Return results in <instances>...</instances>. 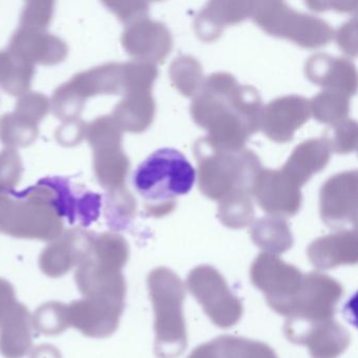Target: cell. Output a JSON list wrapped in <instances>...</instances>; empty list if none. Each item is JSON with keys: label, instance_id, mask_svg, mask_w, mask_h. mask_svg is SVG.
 <instances>
[{"label": "cell", "instance_id": "5bb4252c", "mask_svg": "<svg viewBox=\"0 0 358 358\" xmlns=\"http://www.w3.org/2000/svg\"><path fill=\"white\" fill-rule=\"evenodd\" d=\"M213 341L217 358H278L273 350L261 341L230 335L217 337Z\"/></svg>", "mask_w": 358, "mask_h": 358}, {"label": "cell", "instance_id": "7c38bea8", "mask_svg": "<svg viewBox=\"0 0 358 358\" xmlns=\"http://www.w3.org/2000/svg\"><path fill=\"white\" fill-rule=\"evenodd\" d=\"M32 315L24 306L22 311L0 328V354L5 358H22L32 347Z\"/></svg>", "mask_w": 358, "mask_h": 358}, {"label": "cell", "instance_id": "ba28073f", "mask_svg": "<svg viewBox=\"0 0 358 358\" xmlns=\"http://www.w3.org/2000/svg\"><path fill=\"white\" fill-rule=\"evenodd\" d=\"M285 334L289 341L307 345L312 358H337L349 347V331L336 320L312 324L286 322Z\"/></svg>", "mask_w": 358, "mask_h": 358}, {"label": "cell", "instance_id": "9c48e42d", "mask_svg": "<svg viewBox=\"0 0 358 358\" xmlns=\"http://www.w3.org/2000/svg\"><path fill=\"white\" fill-rule=\"evenodd\" d=\"M41 183L45 187H51L57 192V200H55L56 210L59 217H64L71 224L91 225L98 219L101 207V196L93 192H77L70 186V182L64 178H47Z\"/></svg>", "mask_w": 358, "mask_h": 358}, {"label": "cell", "instance_id": "52a82bcc", "mask_svg": "<svg viewBox=\"0 0 358 358\" xmlns=\"http://www.w3.org/2000/svg\"><path fill=\"white\" fill-rule=\"evenodd\" d=\"M71 327L92 338H106L118 329L124 301L85 297L68 305Z\"/></svg>", "mask_w": 358, "mask_h": 358}, {"label": "cell", "instance_id": "6da1fadb", "mask_svg": "<svg viewBox=\"0 0 358 358\" xmlns=\"http://www.w3.org/2000/svg\"><path fill=\"white\" fill-rule=\"evenodd\" d=\"M148 284L155 312V353L158 358L179 357L187 345L183 282L173 270L159 267L150 272Z\"/></svg>", "mask_w": 358, "mask_h": 358}, {"label": "cell", "instance_id": "8fae6325", "mask_svg": "<svg viewBox=\"0 0 358 358\" xmlns=\"http://www.w3.org/2000/svg\"><path fill=\"white\" fill-rule=\"evenodd\" d=\"M357 238L354 232L343 231L314 241L308 247V257L314 267L332 269L357 263Z\"/></svg>", "mask_w": 358, "mask_h": 358}, {"label": "cell", "instance_id": "2e32d148", "mask_svg": "<svg viewBox=\"0 0 358 358\" xmlns=\"http://www.w3.org/2000/svg\"><path fill=\"white\" fill-rule=\"evenodd\" d=\"M20 305L11 282L0 278V326L15 313Z\"/></svg>", "mask_w": 358, "mask_h": 358}, {"label": "cell", "instance_id": "30bf717a", "mask_svg": "<svg viewBox=\"0 0 358 358\" xmlns=\"http://www.w3.org/2000/svg\"><path fill=\"white\" fill-rule=\"evenodd\" d=\"M92 241L77 232H71L49 245L39 257V267L50 278H60L78 266L89 251Z\"/></svg>", "mask_w": 358, "mask_h": 358}, {"label": "cell", "instance_id": "4fadbf2b", "mask_svg": "<svg viewBox=\"0 0 358 358\" xmlns=\"http://www.w3.org/2000/svg\"><path fill=\"white\" fill-rule=\"evenodd\" d=\"M252 238L268 255H282L292 246V236L285 222L262 220L252 229Z\"/></svg>", "mask_w": 358, "mask_h": 358}, {"label": "cell", "instance_id": "277c9868", "mask_svg": "<svg viewBox=\"0 0 358 358\" xmlns=\"http://www.w3.org/2000/svg\"><path fill=\"white\" fill-rule=\"evenodd\" d=\"M186 282L188 290L215 326L230 328L242 317V303L215 268L198 266L189 272Z\"/></svg>", "mask_w": 358, "mask_h": 358}, {"label": "cell", "instance_id": "e0dca14e", "mask_svg": "<svg viewBox=\"0 0 358 358\" xmlns=\"http://www.w3.org/2000/svg\"><path fill=\"white\" fill-rule=\"evenodd\" d=\"M187 358H217L215 343L211 341L199 345Z\"/></svg>", "mask_w": 358, "mask_h": 358}, {"label": "cell", "instance_id": "ac0fdd59", "mask_svg": "<svg viewBox=\"0 0 358 358\" xmlns=\"http://www.w3.org/2000/svg\"><path fill=\"white\" fill-rule=\"evenodd\" d=\"M31 358H62L57 348L51 345H41L35 348L31 354Z\"/></svg>", "mask_w": 358, "mask_h": 358}, {"label": "cell", "instance_id": "5b68a950", "mask_svg": "<svg viewBox=\"0 0 358 358\" xmlns=\"http://www.w3.org/2000/svg\"><path fill=\"white\" fill-rule=\"evenodd\" d=\"M250 278L265 295L268 305L276 313L288 316L303 286L301 270L276 255L262 253L251 266Z\"/></svg>", "mask_w": 358, "mask_h": 358}, {"label": "cell", "instance_id": "8992f818", "mask_svg": "<svg viewBox=\"0 0 358 358\" xmlns=\"http://www.w3.org/2000/svg\"><path fill=\"white\" fill-rule=\"evenodd\" d=\"M343 295V287L320 272L303 274V286L291 307L287 322L312 324L331 320Z\"/></svg>", "mask_w": 358, "mask_h": 358}, {"label": "cell", "instance_id": "7a4b0ae2", "mask_svg": "<svg viewBox=\"0 0 358 358\" xmlns=\"http://www.w3.org/2000/svg\"><path fill=\"white\" fill-rule=\"evenodd\" d=\"M129 257V246L121 236L104 234L92 241L75 272V282L81 294L124 301L127 284L122 268Z\"/></svg>", "mask_w": 358, "mask_h": 358}, {"label": "cell", "instance_id": "9a60e30c", "mask_svg": "<svg viewBox=\"0 0 358 358\" xmlns=\"http://www.w3.org/2000/svg\"><path fill=\"white\" fill-rule=\"evenodd\" d=\"M32 326L37 333L45 336L62 334L71 327L68 305L59 301L43 303L33 314Z\"/></svg>", "mask_w": 358, "mask_h": 358}, {"label": "cell", "instance_id": "3957f363", "mask_svg": "<svg viewBox=\"0 0 358 358\" xmlns=\"http://www.w3.org/2000/svg\"><path fill=\"white\" fill-rule=\"evenodd\" d=\"M196 173L179 150L161 148L148 156L134 171L136 192L148 202H171L189 194Z\"/></svg>", "mask_w": 358, "mask_h": 358}]
</instances>
